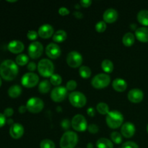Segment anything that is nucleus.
<instances>
[{"label": "nucleus", "instance_id": "28", "mask_svg": "<svg viewBox=\"0 0 148 148\" xmlns=\"http://www.w3.org/2000/svg\"><path fill=\"white\" fill-rule=\"evenodd\" d=\"M51 82L49 80H43L39 83L38 90L39 92L43 94L48 93L51 90Z\"/></svg>", "mask_w": 148, "mask_h": 148}, {"label": "nucleus", "instance_id": "51", "mask_svg": "<svg viewBox=\"0 0 148 148\" xmlns=\"http://www.w3.org/2000/svg\"><path fill=\"white\" fill-rule=\"evenodd\" d=\"M7 123H8L9 124H13V120L11 119H10L7 120Z\"/></svg>", "mask_w": 148, "mask_h": 148}, {"label": "nucleus", "instance_id": "48", "mask_svg": "<svg viewBox=\"0 0 148 148\" xmlns=\"http://www.w3.org/2000/svg\"><path fill=\"white\" fill-rule=\"evenodd\" d=\"M27 107L26 106H20L18 108V111L20 114H24L26 111H27Z\"/></svg>", "mask_w": 148, "mask_h": 148}, {"label": "nucleus", "instance_id": "32", "mask_svg": "<svg viewBox=\"0 0 148 148\" xmlns=\"http://www.w3.org/2000/svg\"><path fill=\"white\" fill-rule=\"evenodd\" d=\"M50 82L53 86H60L62 82V78L59 74H53L50 77Z\"/></svg>", "mask_w": 148, "mask_h": 148}, {"label": "nucleus", "instance_id": "3", "mask_svg": "<svg viewBox=\"0 0 148 148\" xmlns=\"http://www.w3.org/2000/svg\"><path fill=\"white\" fill-rule=\"evenodd\" d=\"M78 143V136L75 132L66 131L60 140L61 148H75Z\"/></svg>", "mask_w": 148, "mask_h": 148}, {"label": "nucleus", "instance_id": "35", "mask_svg": "<svg viewBox=\"0 0 148 148\" xmlns=\"http://www.w3.org/2000/svg\"><path fill=\"white\" fill-rule=\"evenodd\" d=\"M95 30L98 33H103L105 31L107 28L106 23L104 21H99L96 23L95 25Z\"/></svg>", "mask_w": 148, "mask_h": 148}, {"label": "nucleus", "instance_id": "8", "mask_svg": "<svg viewBox=\"0 0 148 148\" xmlns=\"http://www.w3.org/2000/svg\"><path fill=\"white\" fill-rule=\"evenodd\" d=\"M72 127L77 132H84L88 129V122L84 116L77 114L71 121Z\"/></svg>", "mask_w": 148, "mask_h": 148}, {"label": "nucleus", "instance_id": "12", "mask_svg": "<svg viewBox=\"0 0 148 148\" xmlns=\"http://www.w3.org/2000/svg\"><path fill=\"white\" fill-rule=\"evenodd\" d=\"M43 52V46L39 41H33L28 46V55L32 59H38Z\"/></svg>", "mask_w": 148, "mask_h": 148}, {"label": "nucleus", "instance_id": "13", "mask_svg": "<svg viewBox=\"0 0 148 148\" xmlns=\"http://www.w3.org/2000/svg\"><path fill=\"white\" fill-rule=\"evenodd\" d=\"M46 53L48 57L52 59H56L61 56L62 51L60 47L56 43H51L46 46Z\"/></svg>", "mask_w": 148, "mask_h": 148}, {"label": "nucleus", "instance_id": "30", "mask_svg": "<svg viewBox=\"0 0 148 148\" xmlns=\"http://www.w3.org/2000/svg\"><path fill=\"white\" fill-rule=\"evenodd\" d=\"M79 74L82 78L87 79V78H89L91 76L92 71H91L90 68L89 66H81L79 69Z\"/></svg>", "mask_w": 148, "mask_h": 148}, {"label": "nucleus", "instance_id": "20", "mask_svg": "<svg viewBox=\"0 0 148 148\" xmlns=\"http://www.w3.org/2000/svg\"><path fill=\"white\" fill-rule=\"evenodd\" d=\"M135 37L143 43L148 42V27H141L135 30Z\"/></svg>", "mask_w": 148, "mask_h": 148}, {"label": "nucleus", "instance_id": "39", "mask_svg": "<svg viewBox=\"0 0 148 148\" xmlns=\"http://www.w3.org/2000/svg\"><path fill=\"white\" fill-rule=\"evenodd\" d=\"M88 130L91 134H96L99 131V128H98V127L96 124H91L88 127Z\"/></svg>", "mask_w": 148, "mask_h": 148}, {"label": "nucleus", "instance_id": "25", "mask_svg": "<svg viewBox=\"0 0 148 148\" xmlns=\"http://www.w3.org/2000/svg\"><path fill=\"white\" fill-rule=\"evenodd\" d=\"M22 92V88L20 85H14L8 89V95L12 98H16L20 95Z\"/></svg>", "mask_w": 148, "mask_h": 148}, {"label": "nucleus", "instance_id": "16", "mask_svg": "<svg viewBox=\"0 0 148 148\" xmlns=\"http://www.w3.org/2000/svg\"><path fill=\"white\" fill-rule=\"evenodd\" d=\"M24 134V127L19 123H14L10 129V134L13 139H20Z\"/></svg>", "mask_w": 148, "mask_h": 148}, {"label": "nucleus", "instance_id": "53", "mask_svg": "<svg viewBox=\"0 0 148 148\" xmlns=\"http://www.w3.org/2000/svg\"><path fill=\"white\" fill-rule=\"evenodd\" d=\"M1 77H0V86H1Z\"/></svg>", "mask_w": 148, "mask_h": 148}, {"label": "nucleus", "instance_id": "14", "mask_svg": "<svg viewBox=\"0 0 148 148\" xmlns=\"http://www.w3.org/2000/svg\"><path fill=\"white\" fill-rule=\"evenodd\" d=\"M128 99L130 101L134 103H139L141 102L144 98V93H143V90L138 88H134L130 90L128 92Z\"/></svg>", "mask_w": 148, "mask_h": 148}, {"label": "nucleus", "instance_id": "11", "mask_svg": "<svg viewBox=\"0 0 148 148\" xmlns=\"http://www.w3.org/2000/svg\"><path fill=\"white\" fill-rule=\"evenodd\" d=\"M67 95V90L66 87L58 86L53 88L51 92V98L54 102L60 103L66 98Z\"/></svg>", "mask_w": 148, "mask_h": 148}, {"label": "nucleus", "instance_id": "40", "mask_svg": "<svg viewBox=\"0 0 148 148\" xmlns=\"http://www.w3.org/2000/svg\"><path fill=\"white\" fill-rule=\"evenodd\" d=\"M61 126H62V127L64 129V130H67L70 127V126H72V124H71L70 121H69V119H64L62 120V122H61Z\"/></svg>", "mask_w": 148, "mask_h": 148}, {"label": "nucleus", "instance_id": "7", "mask_svg": "<svg viewBox=\"0 0 148 148\" xmlns=\"http://www.w3.org/2000/svg\"><path fill=\"white\" fill-rule=\"evenodd\" d=\"M27 111L33 114L40 113L44 108V103L40 98L38 97H32L26 103Z\"/></svg>", "mask_w": 148, "mask_h": 148}, {"label": "nucleus", "instance_id": "6", "mask_svg": "<svg viewBox=\"0 0 148 148\" xmlns=\"http://www.w3.org/2000/svg\"><path fill=\"white\" fill-rule=\"evenodd\" d=\"M69 101L73 106L76 108H82L86 104L87 98L82 92L74 91L69 95Z\"/></svg>", "mask_w": 148, "mask_h": 148}, {"label": "nucleus", "instance_id": "1", "mask_svg": "<svg viewBox=\"0 0 148 148\" xmlns=\"http://www.w3.org/2000/svg\"><path fill=\"white\" fill-rule=\"evenodd\" d=\"M18 74V66L16 62L10 59L4 60L0 65V75L5 80L14 79Z\"/></svg>", "mask_w": 148, "mask_h": 148}, {"label": "nucleus", "instance_id": "47", "mask_svg": "<svg viewBox=\"0 0 148 148\" xmlns=\"http://www.w3.org/2000/svg\"><path fill=\"white\" fill-rule=\"evenodd\" d=\"M73 15L76 17L77 19H82L83 17V14H82L81 12H73Z\"/></svg>", "mask_w": 148, "mask_h": 148}, {"label": "nucleus", "instance_id": "29", "mask_svg": "<svg viewBox=\"0 0 148 148\" xmlns=\"http://www.w3.org/2000/svg\"><path fill=\"white\" fill-rule=\"evenodd\" d=\"M96 109L99 114L101 115H107L109 113V106L106 103L101 102L98 103L96 106Z\"/></svg>", "mask_w": 148, "mask_h": 148}, {"label": "nucleus", "instance_id": "19", "mask_svg": "<svg viewBox=\"0 0 148 148\" xmlns=\"http://www.w3.org/2000/svg\"><path fill=\"white\" fill-rule=\"evenodd\" d=\"M8 50L13 53H20L24 50V44L19 40H13L8 43Z\"/></svg>", "mask_w": 148, "mask_h": 148}, {"label": "nucleus", "instance_id": "18", "mask_svg": "<svg viewBox=\"0 0 148 148\" xmlns=\"http://www.w3.org/2000/svg\"><path fill=\"white\" fill-rule=\"evenodd\" d=\"M119 14L116 10L113 8H109L104 12L103 14V21L106 23H113L118 19Z\"/></svg>", "mask_w": 148, "mask_h": 148}, {"label": "nucleus", "instance_id": "9", "mask_svg": "<svg viewBox=\"0 0 148 148\" xmlns=\"http://www.w3.org/2000/svg\"><path fill=\"white\" fill-rule=\"evenodd\" d=\"M38 81L39 77L37 74L34 72H27L22 77L21 83L25 88H32L38 85Z\"/></svg>", "mask_w": 148, "mask_h": 148}, {"label": "nucleus", "instance_id": "24", "mask_svg": "<svg viewBox=\"0 0 148 148\" xmlns=\"http://www.w3.org/2000/svg\"><path fill=\"white\" fill-rule=\"evenodd\" d=\"M67 38V33L63 30H59L53 34V40L56 43H62L64 42Z\"/></svg>", "mask_w": 148, "mask_h": 148}, {"label": "nucleus", "instance_id": "4", "mask_svg": "<svg viewBox=\"0 0 148 148\" xmlns=\"http://www.w3.org/2000/svg\"><path fill=\"white\" fill-rule=\"evenodd\" d=\"M106 124L110 128L118 129L121 127L124 121V116L122 114L118 111H109L106 118Z\"/></svg>", "mask_w": 148, "mask_h": 148}, {"label": "nucleus", "instance_id": "52", "mask_svg": "<svg viewBox=\"0 0 148 148\" xmlns=\"http://www.w3.org/2000/svg\"><path fill=\"white\" fill-rule=\"evenodd\" d=\"M79 5H80V4H75V8H76V9H79V8H80V6H79Z\"/></svg>", "mask_w": 148, "mask_h": 148}, {"label": "nucleus", "instance_id": "36", "mask_svg": "<svg viewBox=\"0 0 148 148\" xmlns=\"http://www.w3.org/2000/svg\"><path fill=\"white\" fill-rule=\"evenodd\" d=\"M77 86V83L76 81L73 80V79L69 80L66 84V88L67 90H74L76 89Z\"/></svg>", "mask_w": 148, "mask_h": 148}, {"label": "nucleus", "instance_id": "38", "mask_svg": "<svg viewBox=\"0 0 148 148\" xmlns=\"http://www.w3.org/2000/svg\"><path fill=\"white\" fill-rule=\"evenodd\" d=\"M38 36V33L36 31H35V30H29L27 34V38L30 39V40H36Z\"/></svg>", "mask_w": 148, "mask_h": 148}, {"label": "nucleus", "instance_id": "43", "mask_svg": "<svg viewBox=\"0 0 148 148\" xmlns=\"http://www.w3.org/2000/svg\"><path fill=\"white\" fill-rule=\"evenodd\" d=\"M92 4L91 0H82L79 1V4L83 7H89Z\"/></svg>", "mask_w": 148, "mask_h": 148}, {"label": "nucleus", "instance_id": "2", "mask_svg": "<svg viewBox=\"0 0 148 148\" xmlns=\"http://www.w3.org/2000/svg\"><path fill=\"white\" fill-rule=\"evenodd\" d=\"M39 74L43 77H51L53 75L54 65L53 62L48 59H43L39 61L37 66Z\"/></svg>", "mask_w": 148, "mask_h": 148}, {"label": "nucleus", "instance_id": "54", "mask_svg": "<svg viewBox=\"0 0 148 148\" xmlns=\"http://www.w3.org/2000/svg\"><path fill=\"white\" fill-rule=\"evenodd\" d=\"M9 1V2H15L16 1Z\"/></svg>", "mask_w": 148, "mask_h": 148}, {"label": "nucleus", "instance_id": "21", "mask_svg": "<svg viewBox=\"0 0 148 148\" xmlns=\"http://www.w3.org/2000/svg\"><path fill=\"white\" fill-rule=\"evenodd\" d=\"M112 87L114 90L117 92H124L127 88V83L124 79L121 78H116L112 82Z\"/></svg>", "mask_w": 148, "mask_h": 148}, {"label": "nucleus", "instance_id": "33", "mask_svg": "<svg viewBox=\"0 0 148 148\" xmlns=\"http://www.w3.org/2000/svg\"><path fill=\"white\" fill-rule=\"evenodd\" d=\"M111 139L115 144L119 145L122 143V136L118 132H113L111 134Z\"/></svg>", "mask_w": 148, "mask_h": 148}, {"label": "nucleus", "instance_id": "45", "mask_svg": "<svg viewBox=\"0 0 148 148\" xmlns=\"http://www.w3.org/2000/svg\"><path fill=\"white\" fill-rule=\"evenodd\" d=\"M6 121H7V120H6V116L4 114L0 113V128L2 127L5 124Z\"/></svg>", "mask_w": 148, "mask_h": 148}, {"label": "nucleus", "instance_id": "49", "mask_svg": "<svg viewBox=\"0 0 148 148\" xmlns=\"http://www.w3.org/2000/svg\"><path fill=\"white\" fill-rule=\"evenodd\" d=\"M136 27H137V25H134V24H132V25H130V27H131L132 28V30H137V28H136Z\"/></svg>", "mask_w": 148, "mask_h": 148}, {"label": "nucleus", "instance_id": "37", "mask_svg": "<svg viewBox=\"0 0 148 148\" xmlns=\"http://www.w3.org/2000/svg\"><path fill=\"white\" fill-rule=\"evenodd\" d=\"M121 148H139V146L134 142L127 141L121 145Z\"/></svg>", "mask_w": 148, "mask_h": 148}, {"label": "nucleus", "instance_id": "26", "mask_svg": "<svg viewBox=\"0 0 148 148\" xmlns=\"http://www.w3.org/2000/svg\"><path fill=\"white\" fill-rule=\"evenodd\" d=\"M96 147L98 148H114V144L107 138H100L96 142Z\"/></svg>", "mask_w": 148, "mask_h": 148}, {"label": "nucleus", "instance_id": "42", "mask_svg": "<svg viewBox=\"0 0 148 148\" xmlns=\"http://www.w3.org/2000/svg\"><path fill=\"white\" fill-rule=\"evenodd\" d=\"M14 114V110L12 108H7L4 109V115L6 117H10L13 115Z\"/></svg>", "mask_w": 148, "mask_h": 148}, {"label": "nucleus", "instance_id": "55", "mask_svg": "<svg viewBox=\"0 0 148 148\" xmlns=\"http://www.w3.org/2000/svg\"><path fill=\"white\" fill-rule=\"evenodd\" d=\"M147 133H148V124H147Z\"/></svg>", "mask_w": 148, "mask_h": 148}, {"label": "nucleus", "instance_id": "27", "mask_svg": "<svg viewBox=\"0 0 148 148\" xmlns=\"http://www.w3.org/2000/svg\"><path fill=\"white\" fill-rule=\"evenodd\" d=\"M101 68L106 73H111L114 71V66L113 62L109 59H105L101 63Z\"/></svg>", "mask_w": 148, "mask_h": 148}, {"label": "nucleus", "instance_id": "15", "mask_svg": "<svg viewBox=\"0 0 148 148\" xmlns=\"http://www.w3.org/2000/svg\"><path fill=\"white\" fill-rule=\"evenodd\" d=\"M136 132L135 126L131 122H125L122 124L121 128V133L125 138H131L134 135Z\"/></svg>", "mask_w": 148, "mask_h": 148}, {"label": "nucleus", "instance_id": "50", "mask_svg": "<svg viewBox=\"0 0 148 148\" xmlns=\"http://www.w3.org/2000/svg\"><path fill=\"white\" fill-rule=\"evenodd\" d=\"M88 148H93V145H92V143H88Z\"/></svg>", "mask_w": 148, "mask_h": 148}, {"label": "nucleus", "instance_id": "10", "mask_svg": "<svg viewBox=\"0 0 148 148\" xmlns=\"http://www.w3.org/2000/svg\"><path fill=\"white\" fill-rule=\"evenodd\" d=\"M82 56L77 51H70L66 56V63L70 67L77 68L80 66L82 63Z\"/></svg>", "mask_w": 148, "mask_h": 148}, {"label": "nucleus", "instance_id": "41", "mask_svg": "<svg viewBox=\"0 0 148 148\" xmlns=\"http://www.w3.org/2000/svg\"><path fill=\"white\" fill-rule=\"evenodd\" d=\"M59 13L62 16H66L69 14V10L66 7H62L59 9Z\"/></svg>", "mask_w": 148, "mask_h": 148}, {"label": "nucleus", "instance_id": "31", "mask_svg": "<svg viewBox=\"0 0 148 148\" xmlns=\"http://www.w3.org/2000/svg\"><path fill=\"white\" fill-rule=\"evenodd\" d=\"M16 64L20 66H25L28 63V56L24 53H20L16 57Z\"/></svg>", "mask_w": 148, "mask_h": 148}, {"label": "nucleus", "instance_id": "5", "mask_svg": "<svg viewBox=\"0 0 148 148\" xmlns=\"http://www.w3.org/2000/svg\"><path fill=\"white\" fill-rule=\"evenodd\" d=\"M111 82V77L109 75L105 73H100L93 77L91 84L95 89H103L109 85Z\"/></svg>", "mask_w": 148, "mask_h": 148}, {"label": "nucleus", "instance_id": "22", "mask_svg": "<svg viewBox=\"0 0 148 148\" xmlns=\"http://www.w3.org/2000/svg\"><path fill=\"white\" fill-rule=\"evenodd\" d=\"M134 41H135V36L132 33L129 32V33H125L124 36H123V44L127 46V47H130V46H132L134 44Z\"/></svg>", "mask_w": 148, "mask_h": 148}, {"label": "nucleus", "instance_id": "17", "mask_svg": "<svg viewBox=\"0 0 148 148\" xmlns=\"http://www.w3.org/2000/svg\"><path fill=\"white\" fill-rule=\"evenodd\" d=\"M38 33L42 38H49L53 36V27L49 24H43L38 28Z\"/></svg>", "mask_w": 148, "mask_h": 148}, {"label": "nucleus", "instance_id": "46", "mask_svg": "<svg viewBox=\"0 0 148 148\" xmlns=\"http://www.w3.org/2000/svg\"><path fill=\"white\" fill-rule=\"evenodd\" d=\"M87 114H88V116H90L91 117L95 116V110L93 108H92V107H90V108H88V110H87Z\"/></svg>", "mask_w": 148, "mask_h": 148}, {"label": "nucleus", "instance_id": "34", "mask_svg": "<svg viewBox=\"0 0 148 148\" xmlns=\"http://www.w3.org/2000/svg\"><path fill=\"white\" fill-rule=\"evenodd\" d=\"M40 148H56L54 143L49 139H44L40 143Z\"/></svg>", "mask_w": 148, "mask_h": 148}, {"label": "nucleus", "instance_id": "44", "mask_svg": "<svg viewBox=\"0 0 148 148\" xmlns=\"http://www.w3.org/2000/svg\"><path fill=\"white\" fill-rule=\"evenodd\" d=\"M27 67V69H28V70H30V72H33V71L36 70V69L37 68V66H36V64L35 62H30V63H28Z\"/></svg>", "mask_w": 148, "mask_h": 148}, {"label": "nucleus", "instance_id": "23", "mask_svg": "<svg viewBox=\"0 0 148 148\" xmlns=\"http://www.w3.org/2000/svg\"><path fill=\"white\" fill-rule=\"evenodd\" d=\"M137 20L140 24L144 26H148V10H140L137 14Z\"/></svg>", "mask_w": 148, "mask_h": 148}]
</instances>
